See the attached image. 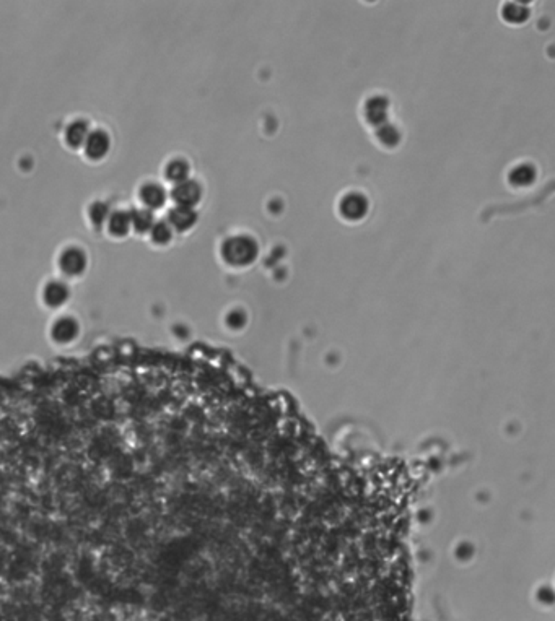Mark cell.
<instances>
[{
    "label": "cell",
    "instance_id": "cell-1",
    "mask_svg": "<svg viewBox=\"0 0 555 621\" xmlns=\"http://www.w3.org/2000/svg\"><path fill=\"white\" fill-rule=\"evenodd\" d=\"M258 256V246L248 236H235L225 241L222 248L223 261L235 267L249 265Z\"/></svg>",
    "mask_w": 555,
    "mask_h": 621
},
{
    "label": "cell",
    "instance_id": "cell-2",
    "mask_svg": "<svg viewBox=\"0 0 555 621\" xmlns=\"http://www.w3.org/2000/svg\"><path fill=\"white\" fill-rule=\"evenodd\" d=\"M87 265H88L87 254H85L80 248H77V246H70V248L64 249V251L61 252L59 259H57V267H59V270L65 276H70V279L82 275L83 272L87 270Z\"/></svg>",
    "mask_w": 555,
    "mask_h": 621
},
{
    "label": "cell",
    "instance_id": "cell-3",
    "mask_svg": "<svg viewBox=\"0 0 555 621\" xmlns=\"http://www.w3.org/2000/svg\"><path fill=\"white\" fill-rule=\"evenodd\" d=\"M109 149L111 138L107 135V132L103 131V129H96V131L90 132L87 144L83 146V153L90 162H100L107 155Z\"/></svg>",
    "mask_w": 555,
    "mask_h": 621
},
{
    "label": "cell",
    "instance_id": "cell-4",
    "mask_svg": "<svg viewBox=\"0 0 555 621\" xmlns=\"http://www.w3.org/2000/svg\"><path fill=\"white\" fill-rule=\"evenodd\" d=\"M340 215L347 218L348 221H357L360 218H364L368 212V200L364 194H358V192H350L346 197H342L339 205Z\"/></svg>",
    "mask_w": 555,
    "mask_h": 621
},
{
    "label": "cell",
    "instance_id": "cell-5",
    "mask_svg": "<svg viewBox=\"0 0 555 621\" xmlns=\"http://www.w3.org/2000/svg\"><path fill=\"white\" fill-rule=\"evenodd\" d=\"M171 197L178 204V207L192 208L200 200V186L191 179L179 182L174 186Z\"/></svg>",
    "mask_w": 555,
    "mask_h": 621
},
{
    "label": "cell",
    "instance_id": "cell-6",
    "mask_svg": "<svg viewBox=\"0 0 555 621\" xmlns=\"http://www.w3.org/2000/svg\"><path fill=\"white\" fill-rule=\"evenodd\" d=\"M90 126L87 120L77 119L72 120L64 131V142L70 150H83L87 138L90 135Z\"/></svg>",
    "mask_w": 555,
    "mask_h": 621
},
{
    "label": "cell",
    "instance_id": "cell-7",
    "mask_svg": "<svg viewBox=\"0 0 555 621\" xmlns=\"http://www.w3.org/2000/svg\"><path fill=\"white\" fill-rule=\"evenodd\" d=\"M138 199H140V202L147 210H155L160 208L161 205L165 204L167 194H165V189L160 184L147 182V184H143L140 187V190H138Z\"/></svg>",
    "mask_w": 555,
    "mask_h": 621
},
{
    "label": "cell",
    "instance_id": "cell-8",
    "mask_svg": "<svg viewBox=\"0 0 555 621\" xmlns=\"http://www.w3.org/2000/svg\"><path fill=\"white\" fill-rule=\"evenodd\" d=\"M107 233L114 238H124L129 235V231L132 230V218L131 213L124 212V210H116L109 215L106 221Z\"/></svg>",
    "mask_w": 555,
    "mask_h": 621
},
{
    "label": "cell",
    "instance_id": "cell-9",
    "mask_svg": "<svg viewBox=\"0 0 555 621\" xmlns=\"http://www.w3.org/2000/svg\"><path fill=\"white\" fill-rule=\"evenodd\" d=\"M43 299L44 303L51 307L62 306L67 299H69V288H67L65 283H62L59 280L49 281L43 290Z\"/></svg>",
    "mask_w": 555,
    "mask_h": 621
},
{
    "label": "cell",
    "instance_id": "cell-10",
    "mask_svg": "<svg viewBox=\"0 0 555 621\" xmlns=\"http://www.w3.org/2000/svg\"><path fill=\"white\" fill-rule=\"evenodd\" d=\"M197 220L196 212L192 208L187 207H174L173 210H169L168 213V223L173 230L178 231H186L189 228L194 226V223Z\"/></svg>",
    "mask_w": 555,
    "mask_h": 621
},
{
    "label": "cell",
    "instance_id": "cell-11",
    "mask_svg": "<svg viewBox=\"0 0 555 621\" xmlns=\"http://www.w3.org/2000/svg\"><path fill=\"white\" fill-rule=\"evenodd\" d=\"M386 109H388V101L381 96L371 98L365 106V114L366 120L373 126H383L386 122Z\"/></svg>",
    "mask_w": 555,
    "mask_h": 621
},
{
    "label": "cell",
    "instance_id": "cell-12",
    "mask_svg": "<svg viewBox=\"0 0 555 621\" xmlns=\"http://www.w3.org/2000/svg\"><path fill=\"white\" fill-rule=\"evenodd\" d=\"M187 174H189V164H187L185 160H171L165 168V176L167 179H169L171 182H179L186 181L187 179Z\"/></svg>",
    "mask_w": 555,
    "mask_h": 621
},
{
    "label": "cell",
    "instance_id": "cell-13",
    "mask_svg": "<svg viewBox=\"0 0 555 621\" xmlns=\"http://www.w3.org/2000/svg\"><path fill=\"white\" fill-rule=\"evenodd\" d=\"M132 218V230H136L137 233H147L154 228V215H151L150 210L140 208L136 212H131Z\"/></svg>",
    "mask_w": 555,
    "mask_h": 621
},
{
    "label": "cell",
    "instance_id": "cell-14",
    "mask_svg": "<svg viewBox=\"0 0 555 621\" xmlns=\"http://www.w3.org/2000/svg\"><path fill=\"white\" fill-rule=\"evenodd\" d=\"M109 215H111V212L105 202H93L92 205H90L88 217H90V221H92V225L95 228H101L103 225H106Z\"/></svg>",
    "mask_w": 555,
    "mask_h": 621
},
{
    "label": "cell",
    "instance_id": "cell-15",
    "mask_svg": "<svg viewBox=\"0 0 555 621\" xmlns=\"http://www.w3.org/2000/svg\"><path fill=\"white\" fill-rule=\"evenodd\" d=\"M150 236L151 241L156 244H167L171 241L173 238V228L169 226L168 221H161V223H155L154 228L150 230Z\"/></svg>",
    "mask_w": 555,
    "mask_h": 621
},
{
    "label": "cell",
    "instance_id": "cell-16",
    "mask_svg": "<svg viewBox=\"0 0 555 621\" xmlns=\"http://www.w3.org/2000/svg\"><path fill=\"white\" fill-rule=\"evenodd\" d=\"M376 135H378L381 144L388 145V146L397 145V142H399V132H397V129L392 126H386V124H383V126L378 127Z\"/></svg>",
    "mask_w": 555,
    "mask_h": 621
}]
</instances>
